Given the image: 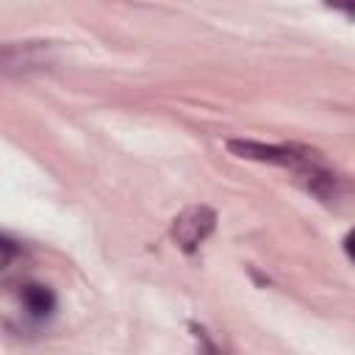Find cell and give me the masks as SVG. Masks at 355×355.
I'll use <instances>...</instances> for the list:
<instances>
[{
  "label": "cell",
  "mask_w": 355,
  "mask_h": 355,
  "mask_svg": "<svg viewBox=\"0 0 355 355\" xmlns=\"http://www.w3.org/2000/svg\"><path fill=\"white\" fill-rule=\"evenodd\" d=\"M22 302H25V308H28L33 316H47V313L53 311V305H55L53 294H50L44 286H25V288H22Z\"/></svg>",
  "instance_id": "obj_3"
},
{
  "label": "cell",
  "mask_w": 355,
  "mask_h": 355,
  "mask_svg": "<svg viewBox=\"0 0 355 355\" xmlns=\"http://www.w3.org/2000/svg\"><path fill=\"white\" fill-rule=\"evenodd\" d=\"M214 222H216V216H214L211 208L191 205V208H186L183 214L175 216V222H172V239L178 241L180 250L191 252V250H197L208 239V233L214 230Z\"/></svg>",
  "instance_id": "obj_2"
},
{
  "label": "cell",
  "mask_w": 355,
  "mask_h": 355,
  "mask_svg": "<svg viewBox=\"0 0 355 355\" xmlns=\"http://www.w3.org/2000/svg\"><path fill=\"white\" fill-rule=\"evenodd\" d=\"M230 150L241 158H252V161H266V164H280V166H291L300 175L322 166V161L316 158V153L311 150H300V147H275V144H261V141H230Z\"/></svg>",
  "instance_id": "obj_1"
}]
</instances>
